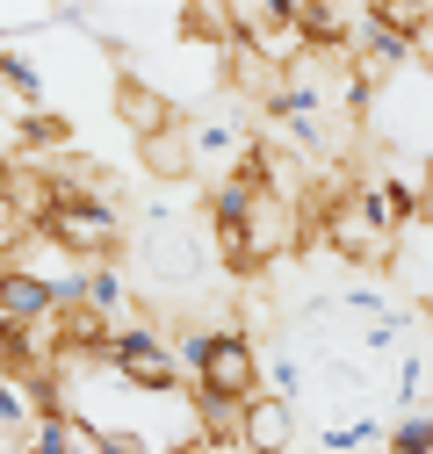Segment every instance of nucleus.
Instances as JSON below:
<instances>
[{"label": "nucleus", "instance_id": "15", "mask_svg": "<svg viewBox=\"0 0 433 454\" xmlns=\"http://www.w3.org/2000/svg\"><path fill=\"white\" fill-rule=\"evenodd\" d=\"M8 174H15V159H8V152H0V202H8Z\"/></svg>", "mask_w": 433, "mask_h": 454}, {"label": "nucleus", "instance_id": "8", "mask_svg": "<svg viewBox=\"0 0 433 454\" xmlns=\"http://www.w3.org/2000/svg\"><path fill=\"white\" fill-rule=\"evenodd\" d=\"M101 325H130V281H123V267L116 260H101V267H87V296H80Z\"/></svg>", "mask_w": 433, "mask_h": 454}, {"label": "nucleus", "instance_id": "12", "mask_svg": "<svg viewBox=\"0 0 433 454\" xmlns=\"http://www.w3.org/2000/svg\"><path fill=\"white\" fill-rule=\"evenodd\" d=\"M383 454H433V411H405L383 433Z\"/></svg>", "mask_w": 433, "mask_h": 454}, {"label": "nucleus", "instance_id": "1", "mask_svg": "<svg viewBox=\"0 0 433 454\" xmlns=\"http://www.w3.org/2000/svg\"><path fill=\"white\" fill-rule=\"evenodd\" d=\"M43 239L59 246V253H73V260H87V267H101V260H116L123 253V209H116V195H108L101 181H80L73 166H66V202H59V216L43 223Z\"/></svg>", "mask_w": 433, "mask_h": 454}, {"label": "nucleus", "instance_id": "9", "mask_svg": "<svg viewBox=\"0 0 433 454\" xmlns=\"http://www.w3.org/2000/svg\"><path fill=\"white\" fill-rule=\"evenodd\" d=\"M123 123H130V130H138V145H145V137H159V130H174V123H181V108L159 94V87L130 80V87H123Z\"/></svg>", "mask_w": 433, "mask_h": 454}, {"label": "nucleus", "instance_id": "11", "mask_svg": "<svg viewBox=\"0 0 433 454\" xmlns=\"http://www.w3.org/2000/svg\"><path fill=\"white\" fill-rule=\"evenodd\" d=\"M145 166H152V174H188V166H195V152H188V123L145 137Z\"/></svg>", "mask_w": 433, "mask_h": 454}, {"label": "nucleus", "instance_id": "7", "mask_svg": "<svg viewBox=\"0 0 433 454\" xmlns=\"http://www.w3.org/2000/svg\"><path fill=\"white\" fill-rule=\"evenodd\" d=\"M145 260L159 267V281H188V274H195V239H188V231H174V223L152 209V231H145Z\"/></svg>", "mask_w": 433, "mask_h": 454}, {"label": "nucleus", "instance_id": "14", "mask_svg": "<svg viewBox=\"0 0 433 454\" xmlns=\"http://www.w3.org/2000/svg\"><path fill=\"white\" fill-rule=\"evenodd\" d=\"M260 382H275L267 396H289V404H296V389H303V368H296V354H275V361H260Z\"/></svg>", "mask_w": 433, "mask_h": 454}, {"label": "nucleus", "instance_id": "4", "mask_svg": "<svg viewBox=\"0 0 433 454\" xmlns=\"http://www.w3.org/2000/svg\"><path fill=\"white\" fill-rule=\"evenodd\" d=\"M195 389H209V396H232V404H253V396H260V347H253V339H246L239 325H216V339H209V361H202Z\"/></svg>", "mask_w": 433, "mask_h": 454}, {"label": "nucleus", "instance_id": "17", "mask_svg": "<svg viewBox=\"0 0 433 454\" xmlns=\"http://www.w3.org/2000/svg\"><path fill=\"white\" fill-rule=\"evenodd\" d=\"M426 317H433V303H426Z\"/></svg>", "mask_w": 433, "mask_h": 454}, {"label": "nucleus", "instance_id": "13", "mask_svg": "<svg viewBox=\"0 0 433 454\" xmlns=\"http://www.w3.org/2000/svg\"><path fill=\"white\" fill-rule=\"evenodd\" d=\"M398 339H405V310H390V317L361 325V332H354V347H361L368 361H383V354H398Z\"/></svg>", "mask_w": 433, "mask_h": 454}, {"label": "nucleus", "instance_id": "2", "mask_svg": "<svg viewBox=\"0 0 433 454\" xmlns=\"http://www.w3.org/2000/svg\"><path fill=\"white\" fill-rule=\"evenodd\" d=\"M311 246H325L333 260H347L354 274H375V267L390 274V267H398V239H390L361 202H354V181H347V195H340L333 209H325V223L311 231Z\"/></svg>", "mask_w": 433, "mask_h": 454}, {"label": "nucleus", "instance_id": "10", "mask_svg": "<svg viewBox=\"0 0 433 454\" xmlns=\"http://www.w3.org/2000/svg\"><path fill=\"white\" fill-rule=\"evenodd\" d=\"M0 87H8V94L29 108V116H43V73L22 59V51H0Z\"/></svg>", "mask_w": 433, "mask_h": 454}, {"label": "nucleus", "instance_id": "5", "mask_svg": "<svg viewBox=\"0 0 433 454\" xmlns=\"http://www.w3.org/2000/svg\"><path fill=\"white\" fill-rule=\"evenodd\" d=\"M239 447H246V454H289V447H296V404L260 389L253 404H246V433H239Z\"/></svg>", "mask_w": 433, "mask_h": 454}, {"label": "nucleus", "instance_id": "3", "mask_svg": "<svg viewBox=\"0 0 433 454\" xmlns=\"http://www.w3.org/2000/svg\"><path fill=\"white\" fill-rule=\"evenodd\" d=\"M108 368H116L138 396H188V382H181V368H174V347H167V332H159V325H145V317L116 325Z\"/></svg>", "mask_w": 433, "mask_h": 454}, {"label": "nucleus", "instance_id": "16", "mask_svg": "<svg viewBox=\"0 0 433 454\" xmlns=\"http://www.w3.org/2000/svg\"><path fill=\"white\" fill-rule=\"evenodd\" d=\"M0 281H8V253H0Z\"/></svg>", "mask_w": 433, "mask_h": 454}, {"label": "nucleus", "instance_id": "6", "mask_svg": "<svg viewBox=\"0 0 433 454\" xmlns=\"http://www.w3.org/2000/svg\"><path fill=\"white\" fill-rule=\"evenodd\" d=\"M0 317L8 325H51L59 317V289H51L43 274H22V267H8V281H0Z\"/></svg>", "mask_w": 433, "mask_h": 454}]
</instances>
